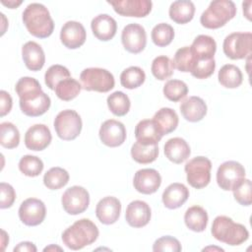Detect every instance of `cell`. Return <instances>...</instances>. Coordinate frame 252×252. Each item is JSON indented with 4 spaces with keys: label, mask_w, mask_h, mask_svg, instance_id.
I'll use <instances>...</instances> for the list:
<instances>
[{
    "label": "cell",
    "mask_w": 252,
    "mask_h": 252,
    "mask_svg": "<svg viewBox=\"0 0 252 252\" xmlns=\"http://www.w3.org/2000/svg\"><path fill=\"white\" fill-rule=\"evenodd\" d=\"M15 91L20 97V108L27 116H40L49 109L50 97L42 92L36 79L32 77L21 78L16 84Z\"/></svg>",
    "instance_id": "obj_1"
},
{
    "label": "cell",
    "mask_w": 252,
    "mask_h": 252,
    "mask_svg": "<svg viewBox=\"0 0 252 252\" xmlns=\"http://www.w3.org/2000/svg\"><path fill=\"white\" fill-rule=\"evenodd\" d=\"M23 23L29 32L38 38L50 36L54 30V22L48 9L40 3H32L26 7Z\"/></svg>",
    "instance_id": "obj_2"
},
{
    "label": "cell",
    "mask_w": 252,
    "mask_h": 252,
    "mask_svg": "<svg viewBox=\"0 0 252 252\" xmlns=\"http://www.w3.org/2000/svg\"><path fill=\"white\" fill-rule=\"evenodd\" d=\"M97 226L89 219H81L62 233L63 243L72 250H79L94 243L98 237Z\"/></svg>",
    "instance_id": "obj_3"
},
{
    "label": "cell",
    "mask_w": 252,
    "mask_h": 252,
    "mask_svg": "<svg viewBox=\"0 0 252 252\" xmlns=\"http://www.w3.org/2000/svg\"><path fill=\"white\" fill-rule=\"evenodd\" d=\"M211 231L217 240L231 246L240 245L249 237V232L243 224L234 222L226 216H218L213 221Z\"/></svg>",
    "instance_id": "obj_4"
},
{
    "label": "cell",
    "mask_w": 252,
    "mask_h": 252,
    "mask_svg": "<svg viewBox=\"0 0 252 252\" xmlns=\"http://www.w3.org/2000/svg\"><path fill=\"white\" fill-rule=\"evenodd\" d=\"M236 14L235 4L231 0H215L202 13L200 22L203 27L211 30L223 27Z\"/></svg>",
    "instance_id": "obj_5"
},
{
    "label": "cell",
    "mask_w": 252,
    "mask_h": 252,
    "mask_svg": "<svg viewBox=\"0 0 252 252\" xmlns=\"http://www.w3.org/2000/svg\"><path fill=\"white\" fill-rule=\"evenodd\" d=\"M82 88L86 91L107 93L114 88L113 75L102 68H87L80 75Z\"/></svg>",
    "instance_id": "obj_6"
},
{
    "label": "cell",
    "mask_w": 252,
    "mask_h": 252,
    "mask_svg": "<svg viewBox=\"0 0 252 252\" xmlns=\"http://www.w3.org/2000/svg\"><path fill=\"white\" fill-rule=\"evenodd\" d=\"M82 119L77 111L65 109L60 111L54 119V129L57 136L64 141L75 140L82 130Z\"/></svg>",
    "instance_id": "obj_7"
},
{
    "label": "cell",
    "mask_w": 252,
    "mask_h": 252,
    "mask_svg": "<svg viewBox=\"0 0 252 252\" xmlns=\"http://www.w3.org/2000/svg\"><path fill=\"white\" fill-rule=\"evenodd\" d=\"M212 162L206 157H196L190 159L184 167L187 182L196 189L206 187L211 181Z\"/></svg>",
    "instance_id": "obj_8"
},
{
    "label": "cell",
    "mask_w": 252,
    "mask_h": 252,
    "mask_svg": "<svg viewBox=\"0 0 252 252\" xmlns=\"http://www.w3.org/2000/svg\"><path fill=\"white\" fill-rule=\"evenodd\" d=\"M222 49L224 54L233 60L249 56L252 49V33L232 32L228 34L223 40Z\"/></svg>",
    "instance_id": "obj_9"
},
{
    "label": "cell",
    "mask_w": 252,
    "mask_h": 252,
    "mask_svg": "<svg viewBox=\"0 0 252 252\" xmlns=\"http://www.w3.org/2000/svg\"><path fill=\"white\" fill-rule=\"evenodd\" d=\"M245 169L243 165L235 160L221 163L217 171L218 185L224 191L233 190L244 178Z\"/></svg>",
    "instance_id": "obj_10"
},
{
    "label": "cell",
    "mask_w": 252,
    "mask_h": 252,
    "mask_svg": "<svg viewBox=\"0 0 252 252\" xmlns=\"http://www.w3.org/2000/svg\"><path fill=\"white\" fill-rule=\"evenodd\" d=\"M62 206L69 215H79L85 212L90 204V195L87 189L82 186H72L62 195Z\"/></svg>",
    "instance_id": "obj_11"
},
{
    "label": "cell",
    "mask_w": 252,
    "mask_h": 252,
    "mask_svg": "<svg viewBox=\"0 0 252 252\" xmlns=\"http://www.w3.org/2000/svg\"><path fill=\"white\" fill-rule=\"evenodd\" d=\"M46 215L45 205L36 198L26 199L19 208V218L21 221L29 226L40 224Z\"/></svg>",
    "instance_id": "obj_12"
},
{
    "label": "cell",
    "mask_w": 252,
    "mask_h": 252,
    "mask_svg": "<svg viewBox=\"0 0 252 252\" xmlns=\"http://www.w3.org/2000/svg\"><path fill=\"white\" fill-rule=\"evenodd\" d=\"M121 41L128 52L140 53L147 44V34L144 27L136 23L127 25L122 31Z\"/></svg>",
    "instance_id": "obj_13"
},
{
    "label": "cell",
    "mask_w": 252,
    "mask_h": 252,
    "mask_svg": "<svg viewBox=\"0 0 252 252\" xmlns=\"http://www.w3.org/2000/svg\"><path fill=\"white\" fill-rule=\"evenodd\" d=\"M99 139L107 147L121 146L126 140V129L123 123L114 119L104 121L99 128Z\"/></svg>",
    "instance_id": "obj_14"
},
{
    "label": "cell",
    "mask_w": 252,
    "mask_h": 252,
    "mask_svg": "<svg viewBox=\"0 0 252 252\" xmlns=\"http://www.w3.org/2000/svg\"><path fill=\"white\" fill-rule=\"evenodd\" d=\"M114 11L125 17H136L143 18L150 14L153 3L150 0H117L107 1Z\"/></svg>",
    "instance_id": "obj_15"
},
{
    "label": "cell",
    "mask_w": 252,
    "mask_h": 252,
    "mask_svg": "<svg viewBox=\"0 0 252 252\" xmlns=\"http://www.w3.org/2000/svg\"><path fill=\"white\" fill-rule=\"evenodd\" d=\"M161 184V176L158 170L154 168L139 169L133 179L135 189L145 195H150L159 188Z\"/></svg>",
    "instance_id": "obj_16"
},
{
    "label": "cell",
    "mask_w": 252,
    "mask_h": 252,
    "mask_svg": "<svg viewBox=\"0 0 252 252\" xmlns=\"http://www.w3.org/2000/svg\"><path fill=\"white\" fill-rule=\"evenodd\" d=\"M87 38V33L84 26L76 21L66 22L60 32V39L64 46L69 49L81 47Z\"/></svg>",
    "instance_id": "obj_17"
},
{
    "label": "cell",
    "mask_w": 252,
    "mask_h": 252,
    "mask_svg": "<svg viewBox=\"0 0 252 252\" xmlns=\"http://www.w3.org/2000/svg\"><path fill=\"white\" fill-rule=\"evenodd\" d=\"M52 136L49 128L44 124H34L25 134V145L32 151H42L51 142Z\"/></svg>",
    "instance_id": "obj_18"
},
{
    "label": "cell",
    "mask_w": 252,
    "mask_h": 252,
    "mask_svg": "<svg viewBox=\"0 0 252 252\" xmlns=\"http://www.w3.org/2000/svg\"><path fill=\"white\" fill-rule=\"evenodd\" d=\"M120 212L121 203L113 196L102 198L95 207L96 218L103 224H112L116 222L120 216Z\"/></svg>",
    "instance_id": "obj_19"
},
{
    "label": "cell",
    "mask_w": 252,
    "mask_h": 252,
    "mask_svg": "<svg viewBox=\"0 0 252 252\" xmlns=\"http://www.w3.org/2000/svg\"><path fill=\"white\" fill-rule=\"evenodd\" d=\"M125 219L132 227H143L147 225L151 220L150 206L141 200L132 201L126 209Z\"/></svg>",
    "instance_id": "obj_20"
},
{
    "label": "cell",
    "mask_w": 252,
    "mask_h": 252,
    "mask_svg": "<svg viewBox=\"0 0 252 252\" xmlns=\"http://www.w3.org/2000/svg\"><path fill=\"white\" fill-rule=\"evenodd\" d=\"M91 28L97 39L108 41L116 34L117 24L111 16L107 14H99L92 20Z\"/></svg>",
    "instance_id": "obj_21"
},
{
    "label": "cell",
    "mask_w": 252,
    "mask_h": 252,
    "mask_svg": "<svg viewBox=\"0 0 252 252\" xmlns=\"http://www.w3.org/2000/svg\"><path fill=\"white\" fill-rule=\"evenodd\" d=\"M22 56L26 67L31 71H39L45 63L44 51L35 41H28L23 45Z\"/></svg>",
    "instance_id": "obj_22"
},
{
    "label": "cell",
    "mask_w": 252,
    "mask_h": 252,
    "mask_svg": "<svg viewBox=\"0 0 252 252\" xmlns=\"http://www.w3.org/2000/svg\"><path fill=\"white\" fill-rule=\"evenodd\" d=\"M162 203L165 208L174 210L181 207L189 197L188 188L182 183H171L162 193Z\"/></svg>",
    "instance_id": "obj_23"
},
{
    "label": "cell",
    "mask_w": 252,
    "mask_h": 252,
    "mask_svg": "<svg viewBox=\"0 0 252 252\" xmlns=\"http://www.w3.org/2000/svg\"><path fill=\"white\" fill-rule=\"evenodd\" d=\"M182 116L189 122H198L207 114V104L199 96H189L180 104Z\"/></svg>",
    "instance_id": "obj_24"
},
{
    "label": "cell",
    "mask_w": 252,
    "mask_h": 252,
    "mask_svg": "<svg viewBox=\"0 0 252 252\" xmlns=\"http://www.w3.org/2000/svg\"><path fill=\"white\" fill-rule=\"evenodd\" d=\"M191 154V150L187 142L179 137L171 138L166 141L164 145L165 157L174 163H181L185 161Z\"/></svg>",
    "instance_id": "obj_25"
},
{
    "label": "cell",
    "mask_w": 252,
    "mask_h": 252,
    "mask_svg": "<svg viewBox=\"0 0 252 252\" xmlns=\"http://www.w3.org/2000/svg\"><path fill=\"white\" fill-rule=\"evenodd\" d=\"M193 55L197 60H210L214 59L217 50V43L215 39L206 34L198 35L190 46Z\"/></svg>",
    "instance_id": "obj_26"
},
{
    "label": "cell",
    "mask_w": 252,
    "mask_h": 252,
    "mask_svg": "<svg viewBox=\"0 0 252 252\" xmlns=\"http://www.w3.org/2000/svg\"><path fill=\"white\" fill-rule=\"evenodd\" d=\"M135 137L140 143L154 145L158 144L160 141L162 135L159 133L153 119H144L136 125Z\"/></svg>",
    "instance_id": "obj_27"
},
{
    "label": "cell",
    "mask_w": 252,
    "mask_h": 252,
    "mask_svg": "<svg viewBox=\"0 0 252 252\" xmlns=\"http://www.w3.org/2000/svg\"><path fill=\"white\" fill-rule=\"evenodd\" d=\"M153 120L162 136L173 132L178 125V115L169 107H162L158 110L155 113Z\"/></svg>",
    "instance_id": "obj_28"
},
{
    "label": "cell",
    "mask_w": 252,
    "mask_h": 252,
    "mask_svg": "<svg viewBox=\"0 0 252 252\" xmlns=\"http://www.w3.org/2000/svg\"><path fill=\"white\" fill-rule=\"evenodd\" d=\"M169 18L176 24L189 23L195 14V5L192 1L178 0L174 1L169 7Z\"/></svg>",
    "instance_id": "obj_29"
},
{
    "label": "cell",
    "mask_w": 252,
    "mask_h": 252,
    "mask_svg": "<svg viewBox=\"0 0 252 252\" xmlns=\"http://www.w3.org/2000/svg\"><path fill=\"white\" fill-rule=\"evenodd\" d=\"M208 214L200 206H193L187 209L184 215L186 226L195 232L204 231L208 224Z\"/></svg>",
    "instance_id": "obj_30"
},
{
    "label": "cell",
    "mask_w": 252,
    "mask_h": 252,
    "mask_svg": "<svg viewBox=\"0 0 252 252\" xmlns=\"http://www.w3.org/2000/svg\"><path fill=\"white\" fill-rule=\"evenodd\" d=\"M131 156L132 158L138 163H151L155 161L158 156V144L147 145L137 141L131 148Z\"/></svg>",
    "instance_id": "obj_31"
},
{
    "label": "cell",
    "mask_w": 252,
    "mask_h": 252,
    "mask_svg": "<svg viewBox=\"0 0 252 252\" xmlns=\"http://www.w3.org/2000/svg\"><path fill=\"white\" fill-rule=\"evenodd\" d=\"M220 85L227 89H235L242 84L243 76L240 69L233 64L223 65L218 74Z\"/></svg>",
    "instance_id": "obj_32"
},
{
    "label": "cell",
    "mask_w": 252,
    "mask_h": 252,
    "mask_svg": "<svg viewBox=\"0 0 252 252\" xmlns=\"http://www.w3.org/2000/svg\"><path fill=\"white\" fill-rule=\"evenodd\" d=\"M146 80L145 72L138 66H131L122 71L120 83L125 89L133 90L143 85Z\"/></svg>",
    "instance_id": "obj_33"
},
{
    "label": "cell",
    "mask_w": 252,
    "mask_h": 252,
    "mask_svg": "<svg viewBox=\"0 0 252 252\" xmlns=\"http://www.w3.org/2000/svg\"><path fill=\"white\" fill-rule=\"evenodd\" d=\"M82 85L73 78H67L62 81H60L56 88H55V94L56 95L65 101H69L74 99L81 92Z\"/></svg>",
    "instance_id": "obj_34"
},
{
    "label": "cell",
    "mask_w": 252,
    "mask_h": 252,
    "mask_svg": "<svg viewBox=\"0 0 252 252\" xmlns=\"http://www.w3.org/2000/svg\"><path fill=\"white\" fill-rule=\"evenodd\" d=\"M69 181V173L62 167L55 166L47 170L43 176L44 185L51 190L64 187Z\"/></svg>",
    "instance_id": "obj_35"
},
{
    "label": "cell",
    "mask_w": 252,
    "mask_h": 252,
    "mask_svg": "<svg viewBox=\"0 0 252 252\" xmlns=\"http://www.w3.org/2000/svg\"><path fill=\"white\" fill-rule=\"evenodd\" d=\"M174 64L173 61L164 55L156 57L152 62L151 71L154 77L159 81H164L170 78L173 74Z\"/></svg>",
    "instance_id": "obj_36"
},
{
    "label": "cell",
    "mask_w": 252,
    "mask_h": 252,
    "mask_svg": "<svg viewBox=\"0 0 252 252\" xmlns=\"http://www.w3.org/2000/svg\"><path fill=\"white\" fill-rule=\"evenodd\" d=\"M107 105L109 110L116 116H124L128 113L131 102L127 94L123 92L116 91L108 95Z\"/></svg>",
    "instance_id": "obj_37"
},
{
    "label": "cell",
    "mask_w": 252,
    "mask_h": 252,
    "mask_svg": "<svg viewBox=\"0 0 252 252\" xmlns=\"http://www.w3.org/2000/svg\"><path fill=\"white\" fill-rule=\"evenodd\" d=\"M20 132L11 122L0 124V144L6 149H14L19 146Z\"/></svg>",
    "instance_id": "obj_38"
},
{
    "label": "cell",
    "mask_w": 252,
    "mask_h": 252,
    "mask_svg": "<svg viewBox=\"0 0 252 252\" xmlns=\"http://www.w3.org/2000/svg\"><path fill=\"white\" fill-rule=\"evenodd\" d=\"M173 64L174 68L179 70L180 72H190L192 71L195 63H196V58L193 55L190 46H184L179 48L173 58Z\"/></svg>",
    "instance_id": "obj_39"
},
{
    "label": "cell",
    "mask_w": 252,
    "mask_h": 252,
    "mask_svg": "<svg viewBox=\"0 0 252 252\" xmlns=\"http://www.w3.org/2000/svg\"><path fill=\"white\" fill-rule=\"evenodd\" d=\"M151 36L153 42L156 45L159 47H164L171 43L174 37V30L170 25L166 23H160L154 27Z\"/></svg>",
    "instance_id": "obj_40"
},
{
    "label": "cell",
    "mask_w": 252,
    "mask_h": 252,
    "mask_svg": "<svg viewBox=\"0 0 252 252\" xmlns=\"http://www.w3.org/2000/svg\"><path fill=\"white\" fill-rule=\"evenodd\" d=\"M188 94L187 85L181 80H168L163 86V94L170 101L176 102Z\"/></svg>",
    "instance_id": "obj_41"
},
{
    "label": "cell",
    "mask_w": 252,
    "mask_h": 252,
    "mask_svg": "<svg viewBox=\"0 0 252 252\" xmlns=\"http://www.w3.org/2000/svg\"><path fill=\"white\" fill-rule=\"evenodd\" d=\"M19 169L27 176L35 177L41 173L43 169V162L35 156L26 155L19 161Z\"/></svg>",
    "instance_id": "obj_42"
},
{
    "label": "cell",
    "mask_w": 252,
    "mask_h": 252,
    "mask_svg": "<svg viewBox=\"0 0 252 252\" xmlns=\"http://www.w3.org/2000/svg\"><path fill=\"white\" fill-rule=\"evenodd\" d=\"M70 71L62 65L55 64L50 66L47 71L45 72L44 75V82L45 85L50 89V90H55L57 84L67 78H70Z\"/></svg>",
    "instance_id": "obj_43"
},
{
    "label": "cell",
    "mask_w": 252,
    "mask_h": 252,
    "mask_svg": "<svg viewBox=\"0 0 252 252\" xmlns=\"http://www.w3.org/2000/svg\"><path fill=\"white\" fill-rule=\"evenodd\" d=\"M252 184L249 179L244 178L232 191L234 199L242 206H250L252 203L251 196Z\"/></svg>",
    "instance_id": "obj_44"
},
{
    "label": "cell",
    "mask_w": 252,
    "mask_h": 252,
    "mask_svg": "<svg viewBox=\"0 0 252 252\" xmlns=\"http://www.w3.org/2000/svg\"><path fill=\"white\" fill-rule=\"evenodd\" d=\"M216 68L215 59L210 60H197L191 74L197 79H207L213 75Z\"/></svg>",
    "instance_id": "obj_45"
},
{
    "label": "cell",
    "mask_w": 252,
    "mask_h": 252,
    "mask_svg": "<svg viewBox=\"0 0 252 252\" xmlns=\"http://www.w3.org/2000/svg\"><path fill=\"white\" fill-rule=\"evenodd\" d=\"M182 247L180 242L169 235L162 236L157 239L153 245L154 251H170V252H179Z\"/></svg>",
    "instance_id": "obj_46"
},
{
    "label": "cell",
    "mask_w": 252,
    "mask_h": 252,
    "mask_svg": "<svg viewBox=\"0 0 252 252\" xmlns=\"http://www.w3.org/2000/svg\"><path fill=\"white\" fill-rule=\"evenodd\" d=\"M0 192H1V200H0V208L7 209L10 208L16 199V193L14 188L5 182L0 183Z\"/></svg>",
    "instance_id": "obj_47"
},
{
    "label": "cell",
    "mask_w": 252,
    "mask_h": 252,
    "mask_svg": "<svg viewBox=\"0 0 252 252\" xmlns=\"http://www.w3.org/2000/svg\"><path fill=\"white\" fill-rule=\"evenodd\" d=\"M13 105V100L9 93L6 91H1L0 92V116L3 117L6 114H8Z\"/></svg>",
    "instance_id": "obj_48"
},
{
    "label": "cell",
    "mask_w": 252,
    "mask_h": 252,
    "mask_svg": "<svg viewBox=\"0 0 252 252\" xmlns=\"http://www.w3.org/2000/svg\"><path fill=\"white\" fill-rule=\"evenodd\" d=\"M14 251H21V252H36V247L34 246L33 243L30 241H24L19 243L15 248Z\"/></svg>",
    "instance_id": "obj_49"
},
{
    "label": "cell",
    "mask_w": 252,
    "mask_h": 252,
    "mask_svg": "<svg viewBox=\"0 0 252 252\" xmlns=\"http://www.w3.org/2000/svg\"><path fill=\"white\" fill-rule=\"evenodd\" d=\"M1 2H2L3 5L8 6L10 9H14V8H16V7H18L19 5L22 4V1H8V2H6V1L2 0Z\"/></svg>",
    "instance_id": "obj_50"
},
{
    "label": "cell",
    "mask_w": 252,
    "mask_h": 252,
    "mask_svg": "<svg viewBox=\"0 0 252 252\" xmlns=\"http://www.w3.org/2000/svg\"><path fill=\"white\" fill-rule=\"evenodd\" d=\"M50 250H59V251H62V248L58 247V246H54V245H50V246H47L43 249V251H50Z\"/></svg>",
    "instance_id": "obj_51"
},
{
    "label": "cell",
    "mask_w": 252,
    "mask_h": 252,
    "mask_svg": "<svg viewBox=\"0 0 252 252\" xmlns=\"http://www.w3.org/2000/svg\"><path fill=\"white\" fill-rule=\"evenodd\" d=\"M219 250V251H223V249L222 248H219V247H212V246H210V247H206V248H204L203 249V251H205V250Z\"/></svg>",
    "instance_id": "obj_52"
}]
</instances>
